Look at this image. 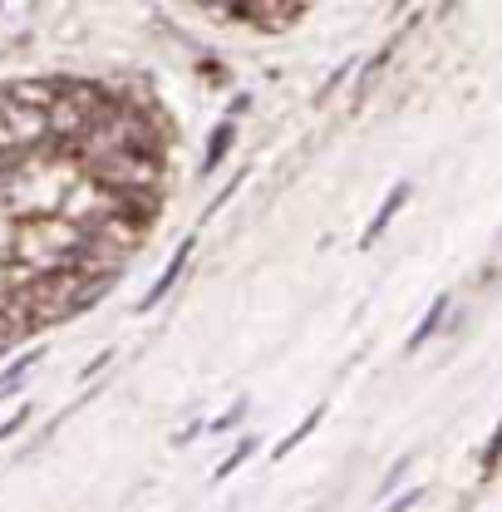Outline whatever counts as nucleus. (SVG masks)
Listing matches in <instances>:
<instances>
[{"label":"nucleus","instance_id":"nucleus-12","mask_svg":"<svg viewBox=\"0 0 502 512\" xmlns=\"http://www.w3.org/2000/svg\"><path fill=\"white\" fill-rule=\"evenodd\" d=\"M419 498H424V488H409V493H404L399 503H389V508H384V512H409V508H414V503H419Z\"/></svg>","mask_w":502,"mask_h":512},{"label":"nucleus","instance_id":"nucleus-3","mask_svg":"<svg viewBox=\"0 0 502 512\" xmlns=\"http://www.w3.org/2000/svg\"><path fill=\"white\" fill-rule=\"evenodd\" d=\"M50 143H55V133H50V114L45 109H25V104L0 94V158L5 163H20L25 153L50 148Z\"/></svg>","mask_w":502,"mask_h":512},{"label":"nucleus","instance_id":"nucleus-5","mask_svg":"<svg viewBox=\"0 0 502 512\" xmlns=\"http://www.w3.org/2000/svg\"><path fill=\"white\" fill-rule=\"evenodd\" d=\"M404 197H409V183H399V188H394L389 197H384V207L375 212V222H370V232H365V242H360V247H375V242H379V232H384V227L394 222V212L404 207Z\"/></svg>","mask_w":502,"mask_h":512},{"label":"nucleus","instance_id":"nucleus-4","mask_svg":"<svg viewBox=\"0 0 502 512\" xmlns=\"http://www.w3.org/2000/svg\"><path fill=\"white\" fill-rule=\"evenodd\" d=\"M188 252H192V242H183V247L173 252V261L163 266V276L153 281V291H148V296L138 301V311H153V306H158V301H163V296H168V291L178 286V276H183V266H188Z\"/></svg>","mask_w":502,"mask_h":512},{"label":"nucleus","instance_id":"nucleus-9","mask_svg":"<svg viewBox=\"0 0 502 512\" xmlns=\"http://www.w3.org/2000/svg\"><path fill=\"white\" fill-rule=\"evenodd\" d=\"M251 448H256V444H251V439H247V444H237V453H227V458H222V468H217V478H227V473H237V468H242V463H247V458H251Z\"/></svg>","mask_w":502,"mask_h":512},{"label":"nucleus","instance_id":"nucleus-6","mask_svg":"<svg viewBox=\"0 0 502 512\" xmlns=\"http://www.w3.org/2000/svg\"><path fill=\"white\" fill-rule=\"evenodd\" d=\"M232 138H237V128H232V124H217V133H212V148H207V158H202V173H217V163L227 158Z\"/></svg>","mask_w":502,"mask_h":512},{"label":"nucleus","instance_id":"nucleus-1","mask_svg":"<svg viewBox=\"0 0 502 512\" xmlns=\"http://www.w3.org/2000/svg\"><path fill=\"white\" fill-rule=\"evenodd\" d=\"M20 276H55V271H79L89 256V232L64 222V217H30L10 237Z\"/></svg>","mask_w":502,"mask_h":512},{"label":"nucleus","instance_id":"nucleus-8","mask_svg":"<svg viewBox=\"0 0 502 512\" xmlns=\"http://www.w3.org/2000/svg\"><path fill=\"white\" fill-rule=\"evenodd\" d=\"M443 311H448V296H439V301H434V311H429V316L419 320V330H414V340H409V350H419V345H424V340H429V335L439 330Z\"/></svg>","mask_w":502,"mask_h":512},{"label":"nucleus","instance_id":"nucleus-7","mask_svg":"<svg viewBox=\"0 0 502 512\" xmlns=\"http://www.w3.org/2000/svg\"><path fill=\"white\" fill-rule=\"evenodd\" d=\"M320 419H325L320 409H315V414H306V419H301V424H296V429H291V434H286L281 444H276V458H286L291 448H296V444H301V439H306V434H315V424H320Z\"/></svg>","mask_w":502,"mask_h":512},{"label":"nucleus","instance_id":"nucleus-2","mask_svg":"<svg viewBox=\"0 0 502 512\" xmlns=\"http://www.w3.org/2000/svg\"><path fill=\"white\" fill-rule=\"evenodd\" d=\"M84 173L109 192H153L163 183V153L124 148V153H114V158H99V163L84 168Z\"/></svg>","mask_w":502,"mask_h":512},{"label":"nucleus","instance_id":"nucleus-11","mask_svg":"<svg viewBox=\"0 0 502 512\" xmlns=\"http://www.w3.org/2000/svg\"><path fill=\"white\" fill-rule=\"evenodd\" d=\"M25 419H30V409H15V414H10V419L0 424V439H10V434H15V429H20Z\"/></svg>","mask_w":502,"mask_h":512},{"label":"nucleus","instance_id":"nucleus-10","mask_svg":"<svg viewBox=\"0 0 502 512\" xmlns=\"http://www.w3.org/2000/svg\"><path fill=\"white\" fill-rule=\"evenodd\" d=\"M242 183H247V173H237V178H232L227 188H222V192H217V197H212V207H207V217H212V212H222V207H227V202L237 197V188H242Z\"/></svg>","mask_w":502,"mask_h":512}]
</instances>
